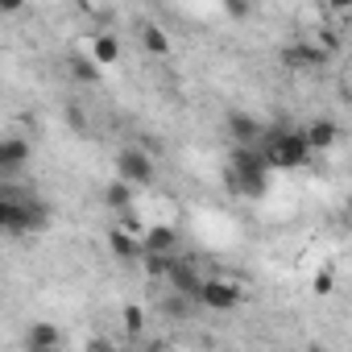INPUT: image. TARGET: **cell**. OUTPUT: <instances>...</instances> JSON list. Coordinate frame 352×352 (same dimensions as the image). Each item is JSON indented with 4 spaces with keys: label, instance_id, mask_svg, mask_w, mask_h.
Masks as SVG:
<instances>
[{
    "label": "cell",
    "instance_id": "23",
    "mask_svg": "<svg viewBox=\"0 0 352 352\" xmlns=\"http://www.w3.org/2000/svg\"><path fill=\"white\" fill-rule=\"evenodd\" d=\"M224 13H228L232 21H245V17H249V0H224Z\"/></svg>",
    "mask_w": 352,
    "mask_h": 352
},
{
    "label": "cell",
    "instance_id": "24",
    "mask_svg": "<svg viewBox=\"0 0 352 352\" xmlns=\"http://www.w3.org/2000/svg\"><path fill=\"white\" fill-rule=\"evenodd\" d=\"M21 9H25V0H0V13H5V17H13Z\"/></svg>",
    "mask_w": 352,
    "mask_h": 352
},
{
    "label": "cell",
    "instance_id": "10",
    "mask_svg": "<svg viewBox=\"0 0 352 352\" xmlns=\"http://www.w3.org/2000/svg\"><path fill=\"white\" fill-rule=\"evenodd\" d=\"M30 157H34V141L30 137H5V141H0V166H5V170H17Z\"/></svg>",
    "mask_w": 352,
    "mask_h": 352
},
{
    "label": "cell",
    "instance_id": "25",
    "mask_svg": "<svg viewBox=\"0 0 352 352\" xmlns=\"http://www.w3.org/2000/svg\"><path fill=\"white\" fill-rule=\"evenodd\" d=\"M331 13H352V0H327Z\"/></svg>",
    "mask_w": 352,
    "mask_h": 352
},
{
    "label": "cell",
    "instance_id": "19",
    "mask_svg": "<svg viewBox=\"0 0 352 352\" xmlns=\"http://www.w3.org/2000/svg\"><path fill=\"white\" fill-rule=\"evenodd\" d=\"M120 319H124V331H129V340H137V336L145 331V311H141L137 302H129V307L120 311Z\"/></svg>",
    "mask_w": 352,
    "mask_h": 352
},
{
    "label": "cell",
    "instance_id": "18",
    "mask_svg": "<svg viewBox=\"0 0 352 352\" xmlns=\"http://www.w3.org/2000/svg\"><path fill=\"white\" fill-rule=\"evenodd\" d=\"M91 58H96L100 67H112V63L120 58V42H116L112 34H96V38H91Z\"/></svg>",
    "mask_w": 352,
    "mask_h": 352
},
{
    "label": "cell",
    "instance_id": "4",
    "mask_svg": "<svg viewBox=\"0 0 352 352\" xmlns=\"http://www.w3.org/2000/svg\"><path fill=\"white\" fill-rule=\"evenodd\" d=\"M224 129H228L232 145H257V141L265 137V124H261V120H257L253 112H228Z\"/></svg>",
    "mask_w": 352,
    "mask_h": 352
},
{
    "label": "cell",
    "instance_id": "13",
    "mask_svg": "<svg viewBox=\"0 0 352 352\" xmlns=\"http://www.w3.org/2000/svg\"><path fill=\"white\" fill-rule=\"evenodd\" d=\"M25 348L30 352H54V348H63V331L54 323H34L25 331Z\"/></svg>",
    "mask_w": 352,
    "mask_h": 352
},
{
    "label": "cell",
    "instance_id": "2",
    "mask_svg": "<svg viewBox=\"0 0 352 352\" xmlns=\"http://www.w3.org/2000/svg\"><path fill=\"white\" fill-rule=\"evenodd\" d=\"M116 174H120L124 183H133V187H149L157 170H153V157L145 149L124 145V149H116Z\"/></svg>",
    "mask_w": 352,
    "mask_h": 352
},
{
    "label": "cell",
    "instance_id": "14",
    "mask_svg": "<svg viewBox=\"0 0 352 352\" xmlns=\"http://www.w3.org/2000/svg\"><path fill=\"white\" fill-rule=\"evenodd\" d=\"M133 191H137V187H133V183H124L120 174H116V179L104 187V208H108V212H116V216H120V212H129V208H133Z\"/></svg>",
    "mask_w": 352,
    "mask_h": 352
},
{
    "label": "cell",
    "instance_id": "28",
    "mask_svg": "<svg viewBox=\"0 0 352 352\" xmlns=\"http://www.w3.org/2000/svg\"><path fill=\"white\" fill-rule=\"evenodd\" d=\"M100 5H108V0H100Z\"/></svg>",
    "mask_w": 352,
    "mask_h": 352
},
{
    "label": "cell",
    "instance_id": "26",
    "mask_svg": "<svg viewBox=\"0 0 352 352\" xmlns=\"http://www.w3.org/2000/svg\"><path fill=\"white\" fill-rule=\"evenodd\" d=\"M348 212H352V199H348Z\"/></svg>",
    "mask_w": 352,
    "mask_h": 352
},
{
    "label": "cell",
    "instance_id": "1",
    "mask_svg": "<svg viewBox=\"0 0 352 352\" xmlns=\"http://www.w3.org/2000/svg\"><path fill=\"white\" fill-rule=\"evenodd\" d=\"M261 149H265V157H270L274 170H298V166H307L311 153H315L307 129H278V133L261 137Z\"/></svg>",
    "mask_w": 352,
    "mask_h": 352
},
{
    "label": "cell",
    "instance_id": "6",
    "mask_svg": "<svg viewBox=\"0 0 352 352\" xmlns=\"http://www.w3.org/2000/svg\"><path fill=\"white\" fill-rule=\"evenodd\" d=\"M108 249H112V257L116 261H124V265H137L141 261V253H145V241L137 236V232H129V228H112L108 232Z\"/></svg>",
    "mask_w": 352,
    "mask_h": 352
},
{
    "label": "cell",
    "instance_id": "5",
    "mask_svg": "<svg viewBox=\"0 0 352 352\" xmlns=\"http://www.w3.org/2000/svg\"><path fill=\"white\" fill-rule=\"evenodd\" d=\"M0 228L13 232V236L34 232V224H30V199H13V195L0 199Z\"/></svg>",
    "mask_w": 352,
    "mask_h": 352
},
{
    "label": "cell",
    "instance_id": "16",
    "mask_svg": "<svg viewBox=\"0 0 352 352\" xmlns=\"http://www.w3.org/2000/svg\"><path fill=\"white\" fill-rule=\"evenodd\" d=\"M67 71H71L75 83H100V71H104V67H100V63L91 58V50H87V54H71V58H67Z\"/></svg>",
    "mask_w": 352,
    "mask_h": 352
},
{
    "label": "cell",
    "instance_id": "27",
    "mask_svg": "<svg viewBox=\"0 0 352 352\" xmlns=\"http://www.w3.org/2000/svg\"><path fill=\"white\" fill-rule=\"evenodd\" d=\"M348 79H352V67H348Z\"/></svg>",
    "mask_w": 352,
    "mask_h": 352
},
{
    "label": "cell",
    "instance_id": "17",
    "mask_svg": "<svg viewBox=\"0 0 352 352\" xmlns=\"http://www.w3.org/2000/svg\"><path fill=\"white\" fill-rule=\"evenodd\" d=\"M141 46H145V54L166 58V54H170V34H166L162 25H141Z\"/></svg>",
    "mask_w": 352,
    "mask_h": 352
},
{
    "label": "cell",
    "instance_id": "9",
    "mask_svg": "<svg viewBox=\"0 0 352 352\" xmlns=\"http://www.w3.org/2000/svg\"><path fill=\"white\" fill-rule=\"evenodd\" d=\"M282 63L294 67V71L323 67V63H327V50H323V46H311V42H298V46H286V50H282Z\"/></svg>",
    "mask_w": 352,
    "mask_h": 352
},
{
    "label": "cell",
    "instance_id": "7",
    "mask_svg": "<svg viewBox=\"0 0 352 352\" xmlns=\"http://www.w3.org/2000/svg\"><path fill=\"white\" fill-rule=\"evenodd\" d=\"M204 302L195 298V294H183V290H170L166 286V294H162V302H157V311L166 315V319H174V323H187L195 311H199Z\"/></svg>",
    "mask_w": 352,
    "mask_h": 352
},
{
    "label": "cell",
    "instance_id": "15",
    "mask_svg": "<svg viewBox=\"0 0 352 352\" xmlns=\"http://www.w3.org/2000/svg\"><path fill=\"white\" fill-rule=\"evenodd\" d=\"M174 261H179V253H149V249H145L137 265H141V274H145V278H153V282H166V274L174 270Z\"/></svg>",
    "mask_w": 352,
    "mask_h": 352
},
{
    "label": "cell",
    "instance_id": "21",
    "mask_svg": "<svg viewBox=\"0 0 352 352\" xmlns=\"http://www.w3.org/2000/svg\"><path fill=\"white\" fill-rule=\"evenodd\" d=\"M311 290H315L319 298H323V294H331V290H336V270H331V265H323V270L315 274V282H311Z\"/></svg>",
    "mask_w": 352,
    "mask_h": 352
},
{
    "label": "cell",
    "instance_id": "3",
    "mask_svg": "<svg viewBox=\"0 0 352 352\" xmlns=\"http://www.w3.org/2000/svg\"><path fill=\"white\" fill-rule=\"evenodd\" d=\"M241 298H245L241 282H232V278H204V290H199L204 311H236Z\"/></svg>",
    "mask_w": 352,
    "mask_h": 352
},
{
    "label": "cell",
    "instance_id": "22",
    "mask_svg": "<svg viewBox=\"0 0 352 352\" xmlns=\"http://www.w3.org/2000/svg\"><path fill=\"white\" fill-rule=\"evenodd\" d=\"M116 224H120V228H129V232H137V236L145 232V224H141V216H137L133 208H129V212H120V216H116Z\"/></svg>",
    "mask_w": 352,
    "mask_h": 352
},
{
    "label": "cell",
    "instance_id": "11",
    "mask_svg": "<svg viewBox=\"0 0 352 352\" xmlns=\"http://www.w3.org/2000/svg\"><path fill=\"white\" fill-rule=\"evenodd\" d=\"M141 241L149 253H179V228H170V224H149Z\"/></svg>",
    "mask_w": 352,
    "mask_h": 352
},
{
    "label": "cell",
    "instance_id": "8",
    "mask_svg": "<svg viewBox=\"0 0 352 352\" xmlns=\"http://www.w3.org/2000/svg\"><path fill=\"white\" fill-rule=\"evenodd\" d=\"M166 286H170V290H183V294H195V298H199V290H204V274H199L191 261H183V257H179V261H174V270L166 274Z\"/></svg>",
    "mask_w": 352,
    "mask_h": 352
},
{
    "label": "cell",
    "instance_id": "20",
    "mask_svg": "<svg viewBox=\"0 0 352 352\" xmlns=\"http://www.w3.org/2000/svg\"><path fill=\"white\" fill-rule=\"evenodd\" d=\"M30 224H34V232L50 228V208H46L42 199H30Z\"/></svg>",
    "mask_w": 352,
    "mask_h": 352
},
{
    "label": "cell",
    "instance_id": "12",
    "mask_svg": "<svg viewBox=\"0 0 352 352\" xmlns=\"http://www.w3.org/2000/svg\"><path fill=\"white\" fill-rule=\"evenodd\" d=\"M307 137H311V149L323 153V149H331L340 141V124L331 116H315V120H307Z\"/></svg>",
    "mask_w": 352,
    "mask_h": 352
}]
</instances>
